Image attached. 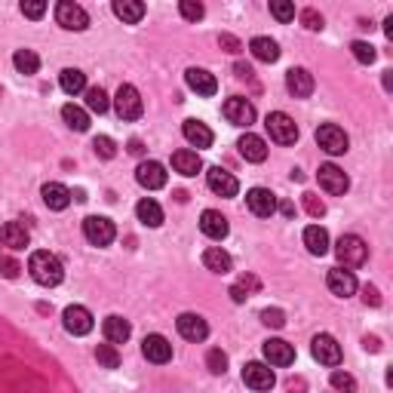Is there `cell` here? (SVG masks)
Wrapping results in <instances>:
<instances>
[{
  "label": "cell",
  "mask_w": 393,
  "mask_h": 393,
  "mask_svg": "<svg viewBox=\"0 0 393 393\" xmlns=\"http://www.w3.org/2000/svg\"><path fill=\"white\" fill-rule=\"evenodd\" d=\"M28 271H31V277H34V283H40V286H58L62 277H65L62 262H58L53 252H44V249L31 255Z\"/></svg>",
  "instance_id": "6da1fadb"
},
{
  "label": "cell",
  "mask_w": 393,
  "mask_h": 393,
  "mask_svg": "<svg viewBox=\"0 0 393 393\" xmlns=\"http://www.w3.org/2000/svg\"><path fill=\"white\" fill-rule=\"evenodd\" d=\"M83 237L93 246H111L117 237V228L105 215H89V219H83Z\"/></svg>",
  "instance_id": "7a4b0ae2"
},
{
  "label": "cell",
  "mask_w": 393,
  "mask_h": 393,
  "mask_svg": "<svg viewBox=\"0 0 393 393\" xmlns=\"http://www.w3.org/2000/svg\"><path fill=\"white\" fill-rule=\"evenodd\" d=\"M335 255L344 267H359V264H366V258H369V246H366L356 233H344L335 246Z\"/></svg>",
  "instance_id": "3957f363"
},
{
  "label": "cell",
  "mask_w": 393,
  "mask_h": 393,
  "mask_svg": "<svg viewBox=\"0 0 393 393\" xmlns=\"http://www.w3.org/2000/svg\"><path fill=\"white\" fill-rule=\"evenodd\" d=\"M114 108H117V114H120V120H138L141 111H145V105H141L138 89L132 86V83H123V86L117 89V96H114Z\"/></svg>",
  "instance_id": "277c9868"
},
{
  "label": "cell",
  "mask_w": 393,
  "mask_h": 393,
  "mask_svg": "<svg viewBox=\"0 0 393 393\" xmlns=\"http://www.w3.org/2000/svg\"><path fill=\"white\" fill-rule=\"evenodd\" d=\"M267 132H271V138L277 141V145H295L298 141V127H295V120H292L289 114H283V111H273V114H267Z\"/></svg>",
  "instance_id": "5b68a950"
},
{
  "label": "cell",
  "mask_w": 393,
  "mask_h": 393,
  "mask_svg": "<svg viewBox=\"0 0 393 393\" xmlns=\"http://www.w3.org/2000/svg\"><path fill=\"white\" fill-rule=\"evenodd\" d=\"M316 145H320L326 154L338 157V154H344V150L350 148V138H347L344 129L335 127V123H323V127L316 129Z\"/></svg>",
  "instance_id": "8992f818"
},
{
  "label": "cell",
  "mask_w": 393,
  "mask_h": 393,
  "mask_svg": "<svg viewBox=\"0 0 393 393\" xmlns=\"http://www.w3.org/2000/svg\"><path fill=\"white\" fill-rule=\"evenodd\" d=\"M56 22L62 25L65 31H86L89 15H86V10H83L80 4H74V0H62V4L56 6Z\"/></svg>",
  "instance_id": "52a82bcc"
},
{
  "label": "cell",
  "mask_w": 393,
  "mask_h": 393,
  "mask_svg": "<svg viewBox=\"0 0 393 393\" xmlns=\"http://www.w3.org/2000/svg\"><path fill=\"white\" fill-rule=\"evenodd\" d=\"M316 181H320V188L326 191V194H332V197L344 194V191L350 188V179L344 175V169H338L335 163H323L320 172H316Z\"/></svg>",
  "instance_id": "ba28073f"
},
{
  "label": "cell",
  "mask_w": 393,
  "mask_h": 393,
  "mask_svg": "<svg viewBox=\"0 0 393 393\" xmlns=\"http://www.w3.org/2000/svg\"><path fill=\"white\" fill-rule=\"evenodd\" d=\"M311 350H314V359L323 366H338L341 363V344L332 335H314L311 341Z\"/></svg>",
  "instance_id": "9c48e42d"
},
{
  "label": "cell",
  "mask_w": 393,
  "mask_h": 393,
  "mask_svg": "<svg viewBox=\"0 0 393 393\" xmlns=\"http://www.w3.org/2000/svg\"><path fill=\"white\" fill-rule=\"evenodd\" d=\"M206 185L219 197H237V191H240V181L233 179L228 169H221V166H212V169L206 172Z\"/></svg>",
  "instance_id": "30bf717a"
},
{
  "label": "cell",
  "mask_w": 393,
  "mask_h": 393,
  "mask_svg": "<svg viewBox=\"0 0 393 393\" xmlns=\"http://www.w3.org/2000/svg\"><path fill=\"white\" fill-rule=\"evenodd\" d=\"M62 320H65V329H68L71 335H89V332H93V314L80 304L65 307Z\"/></svg>",
  "instance_id": "8fae6325"
},
{
  "label": "cell",
  "mask_w": 393,
  "mask_h": 393,
  "mask_svg": "<svg viewBox=\"0 0 393 393\" xmlns=\"http://www.w3.org/2000/svg\"><path fill=\"white\" fill-rule=\"evenodd\" d=\"M224 117H228L233 127H249V123L255 120V108H252V102H246L243 96H231L228 102H224Z\"/></svg>",
  "instance_id": "7c38bea8"
},
{
  "label": "cell",
  "mask_w": 393,
  "mask_h": 393,
  "mask_svg": "<svg viewBox=\"0 0 393 393\" xmlns=\"http://www.w3.org/2000/svg\"><path fill=\"white\" fill-rule=\"evenodd\" d=\"M262 350H264V359L271 366H292L295 363V347L283 338H267Z\"/></svg>",
  "instance_id": "4fadbf2b"
},
{
  "label": "cell",
  "mask_w": 393,
  "mask_h": 393,
  "mask_svg": "<svg viewBox=\"0 0 393 393\" xmlns=\"http://www.w3.org/2000/svg\"><path fill=\"white\" fill-rule=\"evenodd\" d=\"M326 286H329L332 295L338 298H350L356 292V277L350 271H344V267H332L329 277H326Z\"/></svg>",
  "instance_id": "5bb4252c"
},
{
  "label": "cell",
  "mask_w": 393,
  "mask_h": 393,
  "mask_svg": "<svg viewBox=\"0 0 393 393\" xmlns=\"http://www.w3.org/2000/svg\"><path fill=\"white\" fill-rule=\"evenodd\" d=\"M246 203H249V209H252L258 219H271V215L277 212V197H273L267 188H252L246 194Z\"/></svg>",
  "instance_id": "9a60e30c"
},
{
  "label": "cell",
  "mask_w": 393,
  "mask_h": 393,
  "mask_svg": "<svg viewBox=\"0 0 393 393\" xmlns=\"http://www.w3.org/2000/svg\"><path fill=\"white\" fill-rule=\"evenodd\" d=\"M136 179H138V185L141 188H148V191H160L166 185V169L157 160H145V163H138V169H136Z\"/></svg>",
  "instance_id": "2e32d148"
},
{
  "label": "cell",
  "mask_w": 393,
  "mask_h": 393,
  "mask_svg": "<svg viewBox=\"0 0 393 393\" xmlns=\"http://www.w3.org/2000/svg\"><path fill=\"white\" fill-rule=\"evenodd\" d=\"M243 381H246V387H252V390H271L277 378H273L271 366H264V363H246Z\"/></svg>",
  "instance_id": "e0dca14e"
},
{
  "label": "cell",
  "mask_w": 393,
  "mask_h": 393,
  "mask_svg": "<svg viewBox=\"0 0 393 393\" xmlns=\"http://www.w3.org/2000/svg\"><path fill=\"white\" fill-rule=\"evenodd\" d=\"M141 354H145V359H150V363L163 366V363L172 359V344L163 335H148L145 341H141Z\"/></svg>",
  "instance_id": "ac0fdd59"
},
{
  "label": "cell",
  "mask_w": 393,
  "mask_h": 393,
  "mask_svg": "<svg viewBox=\"0 0 393 393\" xmlns=\"http://www.w3.org/2000/svg\"><path fill=\"white\" fill-rule=\"evenodd\" d=\"M185 80L197 96H215L219 93V80H215V74H209L206 68H188Z\"/></svg>",
  "instance_id": "d6986e66"
},
{
  "label": "cell",
  "mask_w": 393,
  "mask_h": 393,
  "mask_svg": "<svg viewBox=\"0 0 393 393\" xmlns=\"http://www.w3.org/2000/svg\"><path fill=\"white\" fill-rule=\"evenodd\" d=\"M175 326H179V335L185 341H203L209 335L206 320L203 316H197V314H181L179 320H175Z\"/></svg>",
  "instance_id": "ffe728a7"
},
{
  "label": "cell",
  "mask_w": 393,
  "mask_h": 393,
  "mask_svg": "<svg viewBox=\"0 0 393 393\" xmlns=\"http://www.w3.org/2000/svg\"><path fill=\"white\" fill-rule=\"evenodd\" d=\"M200 231H203L209 240H224L228 237V231H231V224H228V219H224L221 212L206 209V212L200 215Z\"/></svg>",
  "instance_id": "44dd1931"
},
{
  "label": "cell",
  "mask_w": 393,
  "mask_h": 393,
  "mask_svg": "<svg viewBox=\"0 0 393 393\" xmlns=\"http://www.w3.org/2000/svg\"><path fill=\"white\" fill-rule=\"evenodd\" d=\"M0 243L19 252V249H25L31 243V233H28V228H25L22 221H6L4 228H0Z\"/></svg>",
  "instance_id": "7402d4cb"
},
{
  "label": "cell",
  "mask_w": 393,
  "mask_h": 393,
  "mask_svg": "<svg viewBox=\"0 0 393 393\" xmlns=\"http://www.w3.org/2000/svg\"><path fill=\"white\" fill-rule=\"evenodd\" d=\"M237 148H240V157H243V160H249V163H264L267 160V145H264L262 136H252V132H246V136L237 141Z\"/></svg>",
  "instance_id": "603a6c76"
},
{
  "label": "cell",
  "mask_w": 393,
  "mask_h": 393,
  "mask_svg": "<svg viewBox=\"0 0 393 393\" xmlns=\"http://www.w3.org/2000/svg\"><path fill=\"white\" fill-rule=\"evenodd\" d=\"M286 89L295 98H307L314 93V77H311V71H304V68H292L286 74Z\"/></svg>",
  "instance_id": "cb8c5ba5"
},
{
  "label": "cell",
  "mask_w": 393,
  "mask_h": 393,
  "mask_svg": "<svg viewBox=\"0 0 393 393\" xmlns=\"http://www.w3.org/2000/svg\"><path fill=\"white\" fill-rule=\"evenodd\" d=\"M102 329H105L108 344H127L129 335H132V326H129L127 320H123V316H117V314H114V316H108Z\"/></svg>",
  "instance_id": "d4e9b609"
},
{
  "label": "cell",
  "mask_w": 393,
  "mask_h": 393,
  "mask_svg": "<svg viewBox=\"0 0 393 393\" xmlns=\"http://www.w3.org/2000/svg\"><path fill=\"white\" fill-rule=\"evenodd\" d=\"M40 194H44V203L49 209H56V212L68 209V203H71V191L65 185H58V181H49V185H44V188H40Z\"/></svg>",
  "instance_id": "484cf974"
},
{
  "label": "cell",
  "mask_w": 393,
  "mask_h": 393,
  "mask_svg": "<svg viewBox=\"0 0 393 393\" xmlns=\"http://www.w3.org/2000/svg\"><path fill=\"white\" fill-rule=\"evenodd\" d=\"M172 169L179 175H197L200 169H203V160H200L197 150H175L172 154Z\"/></svg>",
  "instance_id": "4316f807"
},
{
  "label": "cell",
  "mask_w": 393,
  "mask_h": 393,
  "mask_svg": "<svg viewBox=\"0 0 393 393\" xmlns=\"http://www.w3.org/2000/svg\"><path fill=\"white\" fill-rule=\"evenodd\" d=\"M304 246L311 255H326L329 252V233L320 224H311V228H304Z\"/></svg>",
  "instance_id": "83f0119b"
},
{
  "label": "cell",
  "mask_w": 393,
  "mask_h": 393,
  "mask_svg": "<svg viewBox=\"0 0 393 393\" xmlns=\"http://www.w3.org/2000/svg\"><path fill=\"white\" fill-rule=\"evenodd\" d=\"M181 132H185V138L194 148H209V145H212V129H209L206 123H200V120H185Z\"/></svg>",
  "instance_id": "f1b7e54d"
},
{
  "label": "cell",
  "mask_w": 393,
  "mask_h": 393,
  "mask_svg": "<svg viewBox=\"0 0 393 393\" xmlns=\"http://www.w3.org/2000/svg\"><path fill=\"white\" fill-rule=\"evenodd\" d=\"M114 15L123 19V25H138L141 15H145V4H138V0H117Z\"/></svg>",
  "instance_id": "f546056e"
},
{
  "label": "cell",
  "mask_w": 393,
  "mask_h": 393,
  "mask_svg": "<svg viewBox=\"0 0 393 393\" xmlns=\"http://www.w3.org/2000/svg\"><path fill=\"white\" fill-rule=\"evenodd\" d=\"M249 49H252V56L258 62H267V65L280 58V46H277V40H271V37H252Z\"/></svg>",
  "instance_id": "4dcf8cb0"
},
{
  "label": "cell",
  "mask_w": 393,
  "mask_h": 393,
  "mask_svg": "<svg viewBox=\"0 0 393 393\" xmlns=\"http://www.w3.org/2000/svg\"><path fill=\"white\" fill-rule=\"evenodd\" d=\"M136 215L141 224H148V228H160L163 224V209L157 200H141V203L136 206Z\"/></svg>",
  "instance_id": "1f68e13d"
},
{
  "label": "cell",
  "mask_w": 393,
  "mask_h": 393,
  "mask_svg": "<svg viewBox=\"0 0 393 393\" xmlns=\"http://www.w3.org/2000/svg\"><path fill=\"white\" fill-rule=\"evenodd\" d=\"M203 264H206L212 273H228L233 262H231V255L224 252L221 246H209L206 252H203Z\"/></svg>",
  "instance_id": "d6a6232c"
},
{
  "label": "cell",
  "mask_w": 393,
  "mask_h": 393,
  "mask_svg": "<svg viewBox=\"0 0 393 393\" xmlns=\"http://www.w3.org/2000/svg\"><path fill=\"white\" fill-rule=\"evenodd\" d=\"M58 83H62V89L68 96H77V93H83V89H86V74L77 71V68H65L62 77H58Z\"/></svg>",
  "instance_id": "836d02e7"
},
{
  "label": "cell",
  "mask_w": 393,
  "mask_h": 393,
  "mask_svg": "<svg viewBox=\"0 0 393 393\" xmlns=\"http://www.w3.org/2000/svg\"><path fill=\"white\" fill-rule=\"evenodd\" d=\"M62 120L68 123L71 129H77V132H86V129H89V117H86V111H83V108H77V105H65V108H62Z\"/></svg>",
  "instance_id": "e575fe53"
},
{
  "label": "cell",
  "mask_w": 393,
  "mask_h": 393,
  "mask_svg": "<svg viewBox=\"0 0 393 393\" xmlns=\"http://www.w3.org/2000/svg\"><path fill=\"white\" fill-rule=\"evenodd\" d=\"M13 65H15V71L19 74H37L40 58H37L34 49H19V53L13 56Z\"/></svg>",
  "instance_id": "d590c367"
},
{
  "label": "cell",
  "mask_w": 393,
  "mask_h": 393,
  "mask_svg": "<svg viewBox=\"0 0 393 393\" xmlns=\"http://www.w3.org/2000/svg\"><path fill=\"white\" fill-rule=\"evenodd\" d=\"M86 108L93 114H105L108 108H111V102H108V93L102 86H89L86 89Z\"/></svg>",
  "instance_id": "8d00e7d4"
},
{
  "label": "cell",
  "mask_w": 393,
  "mask_h": 393,
  "mask_svg": "<svg viewBox=\"0 0 393 393\" xmlns=\"http://www.w3.org/2000/svg\"><path fill=\"white\" fill-rule=\"evenodd\" d=\"M96 359L105 366V369H117V366H120V354H117L114 344H98L96 347Z\"/></svg>",
  "instance_id": "74e56055"
},
{
  "label": "cell",
  "mask_w": 393,
  "mask_h": 393,
  "mask_svg": "<svg viewBox=\"0 0 393 393\" xmlns=\"http://www.w3.org/2000/svg\"><path fill=\"white\" fill-rule=\"evenodd\" d=\"M350 53H354V58L356 62H363V65H372L375 62V46L372 44H366V40H354V44H350Z\"/></svg>",
  "instance_id": "f35d334b"
},
{
  "label": "cell",
  "mask_w": 393,
  "mask_h": 393,
  "mask_svg": "<svg viewBox=\"0 0 393 393\" xmlns=\"http://www.w3.org/2000/svg\"><path fill=\"white\" fill-rule=\"evenodd\" d=\"M206 366H209V372H212V375H224V372H228V356H224L219 347H212L206 354Z\"/></svg>",
  "instance_id": "ab89813d"
},
{
  "label": "cell",
  "mask_w": 393,
  "mask_h": 393,
  "mask_svg": "<svg viewBox=\"0 0 393 393\" xmlns=\"http://www.w3.org/2000/svg\"><path fill=\"white\" fill-rule=\"evenodd\" d=\"M252 289H258V280H255V277H243L240 283H233L231 298L240 304V301H246V298H249V292H252Z\"/></svg>",
  "instance_id": "60d3db41"
},
{
  "label": "cell",
  "mask_w": 393,
  "mask_h": 393,
  "mask_svg": "<svg viewBox=\"0 0 393 393\" xmlns=\"http://www.w3.org/2000/svg\"><path fill=\"white\" fill-rule=\"evenodd\" d=\"M179 10H181V15H185L188 22H200V19L206 15L203 4H197V0H181V4H179Z\"/></svg>",
  "instance_id": "b9f144b4"
},
{
  "label": "cell",
  "mask_w": 393,
  "mask_h": 393,
  "mask_svg": "<svg viewBox=\"0 0 393 393\" xmlns=\"http://www.w3.org/2000/svg\"><path fill=\"white\" fill-rule=\"evenodd\" d=\"M271 13H273V19H280V22H292V19H295V6H292L289 0H273Z\"/></svg>",
  "instance_id": "7bdbcfd3"
},
{
  "label": "cell",
  "mask_w": 393,
  "mask_h": 393,
  "mask_svg": "<svg viewBox=\"0 0 393 393\" xmlns=\"http://www.w3.org/2000/svg\"><path fill=\"white\" fill-rule=\"evenodd\" d=\"M93 150L98 157H105V160H111V157L117 154V148H114V141L108 138V136H96L93 138Z\"/></svg>",
  "instance_id": "ee69618b"
},
{
  "label": "cell",
  "mask_w": 393,
  "mask_h": 393,
  "mask_svg": "<svg viewBox=\"0 0 393 393\" xmlns=\"http://www.w3.org/2000/svg\"><path fill=\"white\" fill-rule=\"evenodd\" d=\"M332 387L344 390V393H354L356 390V381H354V375H347V372H332Z\"/></svg>",
  "instance_id": "f6af8a7d"
},
{
  "label": "cell",
  "mask_w": 393,
  "mask_h": 393,
  "mask_svg": "<svg viewBox=\"0 0 393 393\" xmlns=\"http://www.w3.org/2000/svg\"><path fill=\"white\" fill-rule=\"evenodd\" d=\"M262 323L264 326H273V329H283L286 326V316H283V311H277V307H267V311H262Z\"/></svg>",
  "instance_id": "bcb514c9"
},
{
  "label": "cell",
  "mask_w": 393,
  "mask_h": 393,
  "mask_svg": "<svg viewBox=\"0 0 393 393\" xmlns=\"http://www.w3.org/2000/svg\"><path fill=\"white\" fill-rule=\"evenodd\" d=\"M22 13L28 15V19H40V15L46 13V4H44V0H25V4H22Z\"/></svg>",
  "instance_id": "7dc6e473"
},
{
  "label": "cell",
  "mask_w": 393,
  "mask_h": 393,
  "mask_svg": "<svg viewBox=\"0 0 393 393\" xmlns=\"http://www.w3.org/2000/svg\"><path fill=\"white\" fill-rule=\"evenodd\" d=\"M301 22H304L307 31H323V15L316 10H304L301 13Z\"/></svg>",
  "instance_id": "c3c4849f"
},
{
  "label": "cell",
  "mask_w": 393,
  "mask_h": 393,
  "mask_svg": "<svg viewBox=\"0 0 393 393\" xmlns=\"http://www.w3.org/2000/svg\"><path fill=\"white\" fill-rule=\"evenodd\" d=\"M19 271H22V267H19L15 258H0V273H4L6 280H15V277H19Z\"/></svg>",
  "instance_id": "681fc988"
},
{
  "label": "cell",
  "mask_w": 393,
  "mask_h": 393,
  "mask_svg": "<svg viewBox=\"0 0 393 393\" xmlns=\"http://www.w3.org/2000/svg\"><path fill=\"white\" fill-rule=\"evenodd\" d=\"M304 206H307V212L311 215H323L326 212V203L323 200H316L314 194H304Z\"/></svg>",
  "instance_id": "f907efd6"
},
{
  "label": "cell",
  "mask_w": 393,
  "mask_h": 393,
  "mask_svg": "<svg viewBox=\"0 0 393 393\" xmlns=\"http://www.w3.org/2000/svg\"><path fill=\"white\" fill-rule=\"evenodd\" d=\"M219 44H221L224 49H228V53H240V49H243V46H240V40L233 37V34H221V37H219Z\"/></svg>",
  "instance_id": "816d5d0a"
},
{
  "label": "cell",
  "mask_w": 393,
  "mask_h": 393,
  "mask_svg": "<svg viewBox=\"0 0 393 393\" xmlns=\"http://www.w3.org/2000/svg\"><path fill=\"white\" fill-rule=\"evenodd\" d=\"M363 298H366V304H381V298H378V292H375L372 286H366V295H363Z\"/></svg>",
  "instance_id": "f5cc1de1"
},
{
  "label": "cell",
  "mask_w": 393,
  "mask_h": 393,
  "mask_svg": "<svg viewBox=\"0 0 393 393\" xmlns=\"http://www.w3.org/2000/svg\"><path fill=\"white\" fill-rule=\"evenodd\" d=\"M233 71H237V77H249V74H252V68H249V65H243V62H240Z\"/></svg>",
  "instance_id": "db71d44e"
},
{
  "label": "cell",
  "mask_w": 393,
  "mask_h": 393,
  "mask_svg": "<svg viewBox=\"0 0 393 393\" xmlns=\"http://www.w3.org/2000/svg\"><path fill=\"white\" fill-rule=\"evenodd\" d=\"M280 212H283V215H289V219H292V215H295V206H292V203H283V206H280Z\"/></svg>",
  "instance_id": "11a10c76"
},
{
  "label": "cell",
  "mask_w": 393,
  "mask_h": 393,
  "mask_svg": "<svg viewBox=\"0 0 393 393\" xmlns=\"http://www.w3.org/2000/svg\"><path fill=\"white\" fill-rule=\"evenodd\" d=\"M129 150H132V154H141V141L132 138V141H129Z\"/></svg>",
  "instance_id": "9f6ffc18"
},
{
  "label": "cell",
  "mask_w": 393,
  "mask_h": 393,
  "mask_svg": "<svg viewBox=\"0 0 393 393\" xmlns=\"http://www.w3.org/2000/svg\"><path fill=\"white\" fill-rule=\"evenodd\" d=\"M384 31H387V37H393V15H390L387 22H384Z\"/></svg>",
  "instance_id": "6f0895ef"
}]
</instances>
